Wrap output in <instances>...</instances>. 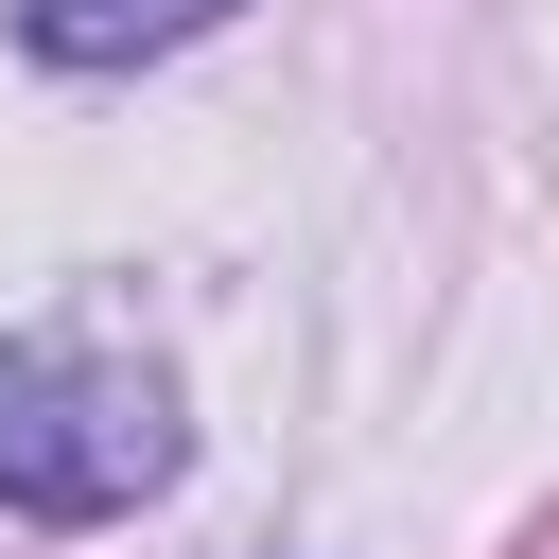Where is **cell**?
Masks as SVG:
<instances>
[{
    "instance_id": "obj_1",
    "label": "cell",
    "mask_w": 559,
    "mask_h": 559,
    "mask_svg": "<svg viewBox=\"0 0 559 559\" xmlns=\"http://www.w3.org/2000/svg\"><path fill=\"white\" fill-rule=\"evenodd\" d=\"M175 384L140 349H87V332H17L0 349V507L35 524H122L140 489H175Z\"/></svg>"
},
{
    "instance_id": "obj_2",
    "label": "cell",
    "mask_w": 559,
    "mask_h": 559,
    "mask_svg": "<svg viewBox=\"0 0 559 559\" xmlns=\"http://www.w3.org/2000/svg\"><path fill=\"white\" fill-rule=\"evenodd\" d=\"M227 0H17V35L52 52V70H140V52H175V35H210Z\"/></svg>"
},
{
    "instance_id": "obj_3",
    "label": "cell",
    "mask_w": 559,
    "mask_h": 559,
    "mask_svg": "<svg viewBox=\"0 0 559 559\" xmlns=\"http://www.w3.org/2000/svg\"><path fill=\"white\" fill-rule=\"evenodd\" d=\"M507 559H559V507H542V524H524V542H507Z\"/></svg>"
}]
</instances>
